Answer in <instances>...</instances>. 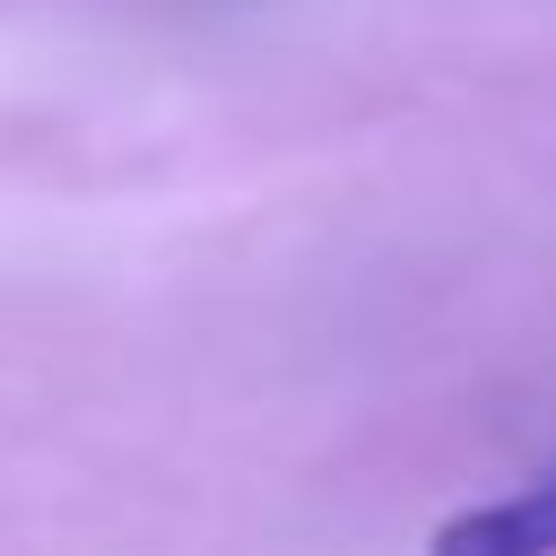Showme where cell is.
<instances>
[{
  "label": "cell",
  "instance_id": "obj_1",
  "mask_svg": "<svg viewBox=\"0 0 556 556\" xmlns=\"http://www.w3.org/2000/svg\"><path fill=\"white\" fill-rule=\"evenodd\" d=\"M426 556H556V469L513 495L460 504L452 521H434Z\"/></svg>",
  "mask_w": 556,
  "mask_h": 556
}]
</instances>
